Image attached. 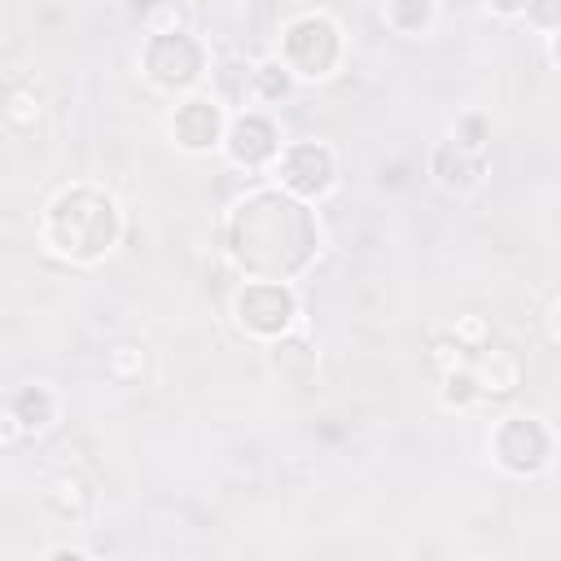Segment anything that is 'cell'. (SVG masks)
<instances>
[{
    "label": "cell",
    "instance_id": "17",
    "mask_svg": "<svg viewBox=\"0 0 561 561\" xmlns=\"http://www.w3.org/2000/svg\"><path fill=\"white\" fill-rule=\"evenodd\" d=\"M495 13H522L526 9V0H486Z\"/></svg>",
    "mask_w": 561,
    "mask_h": 561
},
{
    "label": "cell",
    "instance_id": "13",
    "mask_svg": "<svg viewBox=\"0 0 561 561\" xmlns=\"http://www.w3.org/2000/svg\"><path fill=\"white\" fill-rule=\"evenodd\" d=\"M250 75H254L259 96H267V101H276V96H285V92H289V70H285V66H276V61H267V66H259V70H250Z\"/></svg>",
    "mask_w": 561,
    "mask_h": 561
},
{
    "label": "cell",
    "instance_id": "10",
    "mask_svg": "<svg viewBox=\"0 0 561 561\" xmlns=\"http://www.w3.org/2000/svg\"><path fill=\"white\" fill-rule=\"evenodd\" d=\"M482 153H469V149H460L456 140H443L438 145V153H434V175L447 184V188H469L478 175H482Z\"/></svg>",
    "mask_w": 561,
    "mask_h": 561
},
{
    "label": "cell",
    "instance_id": "2",
    "mask_svg": "<svg viewBox=\"0 0 561 561\" xmlns=\"http://www.w3.org/2000/svg\"><path fill=\"white\" fill-rule=\"evenodd\" d=\"M44 237L57 254L92 263L118 241V206L96 188H66L48 206Z\"/></svg>",
    "mask_w": 561,
    "mask_h": 561
},
{
    "label": "cell",
    "instance_id": "4",
    "mask_svg": "<svg viewBox=\"0 0 561 561\" xmlns=\"http://www.w3.org/2000/svg\"><path fill=\"white\" fill-rule=\"evenodd\" d=\"M202 66H206V53L193 35L184 31H158L149 44H145V75L162 88H188L202 79Z\"/></svg>",
    "mask_w": 561,
    "mask_h": 561
},
{
    "label": "cell",
    "instance_id": "8",
    "mask_svg": "<svg viewBox=\"0 0 561 561\" xmlns=\"http://www.w3.org/2000/svg\"><path fill=\"white\" fill-rule=\"evenodd\" d=\"M171 136H175V145H184V149H193V153L219 145V136H224V114H219V105L206 101V96L184 101V105L175 110V118H171Z\"/></svg>",
    "mask_w": 561,
    "mask_h": 561
},
{
    "label": "cell",
    "instance_id": "18",
    "mask_svg": "<svg viewBox=\"0 0 561 561\" xmlns=\"http://www.w3.org/2000/svg\"><path fill=\"white\" fill-rule=\"evenodd\" d=\"M140 4H149V0H140Z\"/></svg>",
    "mask_w": 561,
    "mask_h": 561
},
{
    "label": "cell",
    "instance_id": "1",
    "mask_svg": "<svg viewBox=\"0 0 561 561\" xmlns=\"http://www.w3.org/2000/svg\"><path fill=\"white\" fill-rule=\"evenodd\" d=\"M316 245H320L316 215L302 206V197L285 188L250 193L228 219V250L259 280H285L302 272Z\"/></svg>",
    "mask_w": 561,
    "mask_h": 561
},
{
    "label": "cell",
    "instance_id": "5",
    "mask_svg": "<svg viewBox=\"0 0 561 561\" xmlns=\"http://www.w3.org/2000/svg\"><path fill=\"white\" fill-rule=\"evenodd\" d=\"M298 316V302L276 280H254L237 294V320L259 337H280Z\"/></svg>",
    "mask_w": 561,
    "mask_h": 561
},
{
    "label": "cell",
    "instance_id": "11",
    "mask_svg": "<svg viewBox=\"0 0 561 561\" xmlns=\"http://www.w3.org/2000/svg\"><path fill=\"white\" fill-rule=\"evenodd\" d=\"M13 421L22 430H44L53 421V394L44 386H26L18 399H13Z\"/></svg>",
    "mask_w": 561,
    "mask_h": 561
},
{
    "label": "cell",
    "instance_id": "15",
    "mask_svg": "<svg viewBox=\"0 0 561 561\" xmlns=\"http://www.w3.org/2000/svg\"><path fill=\"white\" fill-rule=\"evenodd\" d=\"M443 399L447 403H456V408H465V403H473L478 399V381H473V373H447V390H443Z\"/></svg>",
    "mask_w": 561,
    "mask_h": 561
},
{
    "label": "cell",
    "instance_id": "3",
    "mask_svg": "<svg viewBox=\"0 0 561 561\" xmlns=\"http://www.w3.org/2000/svg\"><path fill=\"white\" fill-rule=\"evenodd\" d=\"M280 48H285V70H294L302 79H324L342 57V39L329 18H298L285 31Z\"/></svg>",
    "mask_w": 561,
    "mask_h": 561
},
{
    "label": "cell",
    "instance_id": "12",
    "mask_svg": "<svg viewBox=\"0 0 561 561\" xmlns=\"http://www.w3.org/2000/svg\"><path fill=\"white\" fill-rule=\"evenodd\" d=\"M386 18H390V26L394 31H421L425 22H430V0H390L386 4Z\"/></svg>",
    "mask_w": 561,
    "mask_h": 561
},
{
    "label": "cell",
    "instance_id": "16",
    "mask_svg": "<svg viewBox=\"0 0 561 561\" xmlns=\"http://www.w3.org/2000/svg\"><path fill=\"white\" fill-rule=\"evenodd\" d=\"M526 18H530L539 31H557V22H561V0H526Z\"/></svg>",
    "mask_w": 561,
    "mask_h": 561
},
{
    "label": "cell",
    "instance_id": "6",
    "mask_svg": "<svg viewBox=\"0 0 561 561\" xmlns=\"http://www.w3.org/2000/svg\"><path fill=\"white\" fill-rule=\"evenodd\" d=\"M548 451H552V438L539 421L530 416H508L500 430H495V460L508 469V473H539L548 465Z\"/></svg>",
    "mask_w": 561,
    "mask_h": 561
},
{
    "label": "cell",
    "instance_id": "9",
    "mask_svg": "<svg viewBox=\"0 0 561 561\" xmlns=\"http://www.w3.org/2000/svg\"><path fill=\"white\" fill-rule=\"evenodd\" d=\"M228 153L241 167H263L267 158H276V127L263 114H241L228 127Z\"/></svg>",
    "mask_w": 561,
    "mask_h": 561
},
{
    "label": "cell",
    "instance_id": "7",
    "mask_svg": "<svg viewBox=\"0 0 561 561\" xmlns=\"http://www.w3.org/2000/svg\"><path fill=\"white\" fill-rule=\"evenodd\" d=\"M276 175H280V188L285 193H294V197H320L333 184V153L324 145H311V140L289 145L280 153V171Z\"/></svg>",
    "mask_w": 561,
    "mask_h": 561
},
{
    "label": "cell",
    "instance_id": "14",
    "mask_svg": "<svg viewBox=\"0 0 561 561\" xmlns=\"http://www.w3.org/2000/svg\"><path fill=\"white\" fill-rule=\"evenodd\" d=\"M460 149H469V153H482L486 149V123L478 118V114H469V118H460L456 123V136H451ZM486 158V153H482Z\"/></svg>",
    "mask_w": 561,
    "mask_h": 561
}]
</instances>
